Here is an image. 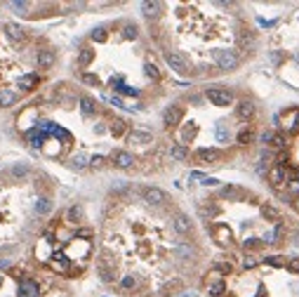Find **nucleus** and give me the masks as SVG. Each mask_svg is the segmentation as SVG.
<instances>
[{
  "mask_svg": "<svg viewBox=\"0 0 299 297\" xmlns=\"http://www.w3.org/2000/svg\"><path fill=\"white\" fill-rule=\"evenodd\" d=\"M297 130H299V127H297Z\"/></svg>",
  "mask_w": 299,
  "mask_h": 297,
  "instance_id": "cd10ccee",
  "label": "nucleus"
},
{
  "mask_svg": "<svg viewBox=\"0 0 299 297\" xmlns=\"http://www.w3.org/2000/svg\"><path fill=\"white\" fill-rule=\"evenodd\" d=\"M238 66H240V54H238V50L226 47V50H219L217 57H215V68H217L219 73H231Z\"/></svg>",
  "mask_w": 299,
  "mask_h": 297,
  "instance_id": "39448f33",
  "label": "nucleus"
},
{
  "mask_svg": "<svg viewBox=\"0 0 299 297\" xmlns=\"http://www.w3.org/2000/svg\"><path fill=\"white\" fill-rule=\"evenodd\" d=\"M92 253V229L78 227L71 236L61 229V217L55 219L33 245V259L52 274L78 278Z\"/></svg>",
  "mask_w": 299,
  "mask_h": 297,
  "instance_id": "7ed1b4c3",
  "label": "nucleus"
},
{
  "mask_svg": "<svg viewBox=\"0 0 299 297\" xmlns=\"http://www.w3.org/2000/svg\"><path fill=\"white\" fill-rule=\"evenodd\" d=\"M215 137H217L219 144H226V142L231 139V135H229V127H226L224 123H219L217 127H215Z\"/></svg>",
  "mask_w": 299,
  "mask_h": 297,
  "instance_id": "412c9836",
  "label": "nucleus"
},
{
  "mask_svg": "<svg viewBox=\"0 0 299 297\" xmlns=\"http://www.w3.org/2000/svg\"><path fill=\"white\" fill-rule=\"evenodd\" d=\"M47 187V177L26 163L0 170V259L14 255L42 219L38 203Z\"/></svg>",
  "mask_w": 299,
  "mask_h": 297,
  "instance_id": "f257e3e1",
  "label": "nucleus"
},
{
  "mask_svg": "<svg viewBox=\"0 0 299 297\" xmlns=\"http://www.w3.org/2000/svg\"><path fill=\"white\" fill-rule=\"evenodd\" d=\"M236 116H238L240 121L250 123L255 116H257V106H255V102H252V99H243V102H238V106H236Z\"/></svg>",
  "mask_w": 299,
  "mask_h": 297,
  "instance_id": "4468645a",
  "label": "nucleus"
},
{
  "mask_svg": "<svg viewBox=\"0 0 299 297\" xmlns=\"http://www.w3.org/2000/svg\"><path fill=\"white\" fill-rule=\"evenodd\" d=\"M273 148H285V144H287V139H285V135L283 132H273L271 135V142H269Z\"/></svg>",
  "mask_w": 299,
  "mask_h": 297,
  "instance_id": "4be33fe9",
  "label": "nucleus"
},
{
  "mask_svg": "<svg viewBox=\"0 0 299 297\" xmlns=\"http://www.w3.org/2000/svg\"><path fill=\"white\" fill-rule=\"evenodd\" d=\"M292 208L299 212V196H297V198H292Z\"/></svg>",
  "mask_w": 299,
  "mask_h": 297,
  "instance_id": "bb28decb",
  "label": "nucleus"
},
{
  "mask_svg": "<svg viewBox=\"0 0 299 297\" xmlns=\"http://www.w3.org/2000/svg\"><path fill=\"white\" fill-rule=\"evenodd\" d=\"M42 47L45 42L24 26L0 21V111L38 92L45 76L38 66Z\"/></svg>",
  "mask_w": 299,
  "mask_h": 297,
  "instance_id": "f03ea898",
  "label": "nucleus"
},
{
  "mask_svg": "<svg viewBox=\"0 0 299 297\" xmlns=\"http://www.w3.org/2000/svg\"><path fill=\"white\" fill-rule=\"evenodd\" d=\"M280 125H283L285 132H295V130L299 127V108H290V111H285V113L280 116Z\"/></svg>",
  "mask_w": 299,
  "mask_h": 297,
  "instance_id": "2eb2a0df",
  "label": "nucleus"
},
{
  "mask_svg": "<svg viewBox=\"0 0 299 297\" xmlns=\"http://www.w3.org/2000/svg\"><path fill=\"white\" fill-rule=\"evenodd\" d=\"M109 163H113L116 168H120V170H132L137 163V156L132 151H125V148H116L113 153H111Z\"/></svg>",
  "mask_w": 299,
  "mask_h": 297,
  "instance_id": "9d476101",
  "label": "nucleus"
},
{
  "mask_svg": "<svg viewBox=\"0 0 299 297\" xmlns=\"http://www.w3.org/2000/svg\"><path fill=\"white\" fill-rule=\"evenodd\" d=\"M266 179H269V184H271L273 189L280 191V189H285V184H287V172L283 170V168L273 165L271 170L266 172Z\"/></svg>",
  "mask_w": 299,
  "mask_h": 297,
  "instance_id": "f8f14e48",
  "label": "nucleus"
},
{
  "mask_svg": "<svg viewBox=\"0 0 299 297\" xmlns=\"http://www.w3.org/2000/svg\"><path fill=\"white\" fill-rule=\"evenodd\" d=\"M266 262L273 264V267H287V259L283 255H273V257H266Z\"/></svg>",
  "mask_w": 299,
  "mask_h": 297,
  "instance_id": "b1692460",
  "label": "nucleus"
},
{
  "mask_svg": "<svg viewBox=\"0 0 299 297\" xmlns=\"http://www.w3.org/2000/svg\"><path fill=\"white\" fill-rule=\"evenodd\" d=\"M172 231L177 233L181 241H189L193 236V219L184 212H175L172 215Z\"/></svg>",
  "mask_w": 299,
  "mask_h": 297,
  "instance_id": "0eeeda50",
  "label": "nucleus"
},
{
  "mask_svg": "<svg viewBox=\"0 0 299 297\" xmlns=\"http://www.w3.org/2000/svg\"><path fill=\"white\" fill-rule=\"evenodd\" d=\"M184 113H186V106H184L181 102L170 104V106L165 108V113H163V125L167 127V130H175V127H179V125H181V121H184Z\"/></svg>",
  "mask_w": 299,
  "mask_h": 297,
  "instance_id": "423d86ee",
  "label": "nucleus"
},
{
  "mask_svg": "<svg viewBox=\"0 0 299 297\" xmlns=\"http://www.w3.org/2000/svg\"><path fill=\"white\" fill-rule=\"evenodd\" d=\"M125 142L130 144V147H146L153 142V135L146 132V130H130L127 137H125Z\"/></svg>",
  "mask_w": 299,
  "mask_h": 297,
  "instance_id": "ddd939ff",
  "label": "nucleus"
},
{
  "mask_svg": "<svg viewBox=\"0 0 299 297\" xmlns=\"http://www.w3.org/2000/svg\"><path fill=\"white\" fill-rule=\"evenodd\" d=\"M163 10H165L163 2H153V0H149V2H141V12H144V17H146L149 21H156V19H160Z\"/></svg>",
  "mask_w": 299,
  "mask_h": 297,
  "instance_id": "dca6fc26",
  "label": "nucleus"
},
{
  "mask_svg": "<svg viewBox=\"0 0 299 297\" xmlns=\"http://www.w3.org/2000/svg\"><path fill=\"white\" fill-rule=\"evenodd\" d=\"M255 139V130L252 127H243L240 132H238V137H236V142L240 144V147H245V144H250Z\"/></svg>",
  "mask_w": 299,
  "mask_h": 297,
  "instance_id": "aec40b11",
  "label": "nucleus"
},
{
  "mask_svg": "<svg viewBox=\"0 0 299 297\" xmlns=\"http://www.w3.org/2000/svg\"><path fill=\"white\" fill-rule=\"evenodd\" d=\"M287 271H290V274H299V257L287 259Z\"/></svg>",
  "mask_w": 299,
  "mask_h": 297,
  "instance_id": "a878e982",
  "label": "nucleus"
},
{
  "mask_svg": "<svg viewBox=\"0 0 299 297\" xmlns=\"http://www.w3.org/2000/svg\"><path fill=\"white\" fill-rule=\"evenodd\" d=\"M64 219H66L68 224H76V227H80L82 219H85V210H82L80 203H76V205H71L66 212H64Z\"/></svg>",
  "mask_w": 299,
  "mask_h": 297,
  "instance_id": "f3484780",
  "label": "nucleus"
},
{
  "mask_svg": "<svg viewBox=\"0 0 299 297\" xmlns=\"http://www.w3.org/2000/svg\"><path fill=\"white\" fill-rule=\"evenodd\" d=\"M205 99L212 104V106H231L233 104V92L226 87H207L205 90Z\"/></svg>",
  "mask_w": 299,
  "mask_h": 297,
  "instance_id": "6e6552de",
  "label": "nucleus"
},
{
  "mask_svg": "<svg viewBox=\"0 0 299 297\" xmlns=\"http://www.w3.org/2000/svg\"><path fill=\"white\" fill-rule=\"evenodd\" d=\"M259 212H261V217L264 219H271V222H280V212H278V208H273V205H269V203H264V205H259Z\"/></svg>",
  "mask_w": 299,
  "mask_h": 297,
  "instance_id": "6ab92c4d",
  "label": "nucleus"
},
{
  "mask_svg": "<svg viewBox=\"0 0 299 297\" xmlns=\"http://www.w3.org/2000/svg\"><path fill=\"white\" fill-rule=\"evenodd\" d=\"M285 187H287V193L297 198V196H299V179H287Z\"/></svg>",
  "mask_w": 299,
  "mask_h": 297,
  "instance_id": "5701e85b",
  "label": "nucleus"
},
{
  "mask_svg": "<svg viewBox=\"0 0 299 297\" xmlns=\"http://www.w3.org/2000/svg\"><path fill=\"white\" fill-rule=\"evenodd\" d=\"M141 198H144V203L151 205V208H160V205H165V203L170 201L167 193H165L163 189H158V187H144V189H141Z\"/></svg>",
  "mask_w": 299,
  "mask_h": 297,
  "instance_id": "9b49d317",
  "label": "nucleus"
},
{
  "mask_svg": "<svg viewBox=\"0 0 299 297\" xmlns=\"http://www.w3.org/2000/svg\"><path fill=\"white\" fill-rule=\"evenodd\" d=\"M50 281H40L24 267H10L0 271V297H52L59 295Z\"/></svg>",
  "mask_w": 299,
  "mask_h": 297,
  "instance_id": "20e7f679",
  "label": "nucleus"
},
{
  "mask_svg": "<svg viewBox=\"0 0 299 297\" xmlns=\"http://www.w3.org/2000/svg\"><path fill=\"white\" fill-rule=\"evenodd\" d=\"M170 156L175 158V161H189L191 158V151L186 144H179V142H175L172 144V148H170Z\"/></svg>",
  "mask_w": 299,
  "mask_h": 297,
  "instance_id": "a211bd4d",
  "label": "nucleus"
},
{
  "mask_svg": "<svg viewBox=\"0 0 299 297\" xmlns=\"http://www.w3.org/2000/svg\"><path fill=\"white\" fill-rule=\"evenodd\" d=\"M193 161L198 163V165H217L221 158H224V153L219 151V148H212V147H203L198 148L193 156H191Z\"/></svg>",
  "mask_w": 299,
  "mask_h": 297,
  "instance_id": "1a4fd4ad",
  "label": "nucleus"
},
{
  "mask_svg": "<svg viewBox=\"0 0 299 297\" xmlns=\"http://www.w3.org/2000/svg\"><path fill=\"white\" fill-rule=\"evenodd\" d=\"M259 262H261V259H259L257 255H247L243 259V264H245V269H252V267H257Z\"/></svg>",
  "mask_w": 299,
  "mask_h": 297,
  "instance_id": "393cba45",
  "label": "nucleus"
}]
</instances>
